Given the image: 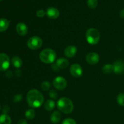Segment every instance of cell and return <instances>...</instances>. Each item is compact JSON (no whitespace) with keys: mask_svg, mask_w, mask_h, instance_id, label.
Segmentation results:
<instances>
[{"mask_svg":"<svg viewBox=\"0 0 124 124\" xmlns=\"http://www.w3.org/2000/svg\"><path fill=\"white\" fill-rule=\"evenodd\" d=\"M43 95L36 89H31L27 94V102L29 105L33 108L40 107L44 102Z\"/></svg>","mask_w":124,"mask_h":124,"instance_id":"6da1fadb","label":"cell"},{"mask_svg":"<svg viewBox=\"0 0 124 124\" xmlns=\"http://www.w3.org/2000/svg\"><path fill=\"white\" fill-rule=\"evenodd\" d=\"M57 107L62 113L66 115L70 114L73 110L74 105L72 101L67 97L61 98L57 102Z\"/></svg>","mask_w":124,"mask_h":124,"instance_id":"7a4b0ae2","label":"cell"},{"mask_svg":"<svg viewBox=\"0 0 124 124\" xmlns=\"http://www.w3.org/2000/svg\"><path fill=\"white\" fill-rule=\"evenodd\" d=\"M39 59L44 64H52L56 59V53L51 48H46L39 53Z\"/></svg>","mask_w":124,"mask_h":124,"instance_id":"3957f363","label":"cell"},{"mask_svg":"<svg viewBox=\"0 0 124 124\" xmlns=\"http://www.w3.org/2000/svg\"><path fill=\"white\" fill-rule=\"evenodd\" d=\"M86 40L91 45H96L99 42L101 38L99 31L95 28H90L86 32Z\"/></svg>","mask_w":124,"mask_h":124,"instance_id":"277c9868","label":"cell"},{"mask_svg":"<svg viewBox=\"0 0 124 124\" xmlns=\"http://www.w3.org/2000/svg\"><path fill=\"white\" fill-rule=\"evenodd\" d=\"M28 48L32 50H36L41 48L42 46V40L40 37L34 36L30 37L27 42Z\"/></svg>","mask_w":124,"mask_h":124,"instance_id":"5b68a950","label":"cell"},{"mask_svg":"<svg viewBox=\"0 0 124 124\" xmlns=\"http://www.w3.org/2000/svg\"><path fill=\"white\" fill-rule=\"evenodd\" d=\"M53 85L56 89L58 90H63L65 89L67 85L66 79L62 76H57L53 79Z\"/></svg>","mask_w":124,"mask_h":124,"instance_id":"8992f818","label":"cell"},{"mask_svg":"<svg viewBox=\"0 0 124 124\" xmlns=\"http://www.w3.org/2000/svg\"><path fill=\"white\" fill-rule=\"evenodd\" d=\"M10 65V58L5 53H0V71H4L8 69Z\"/></svg>","mask_w":124,"mask_h":124,"instance_id":"52a82bcc","label":"cell"},{"mask_svg":"<svg viewBox=\"0 0 124 124\" xmlns=\"http://www.w3.org/2000/svg\"><path fill=\"white\" fill-rule=\"evenodd\" d=\"M70 72L74 78H79L83 74V69L79 64H73L70 67Z\"/></svg>","mask_w":124,"mask_h":124,"instance_id":"ba28073f","label":"cell"},{"mask_svg":"<svg viewBox=\"0 0 124 124\" xmlns=\"http://www.w3.org/2000/svg\"><path fill=\"white\" fill-rule=\"evenodd\" d=\"M99 56L98 53L94 52H90L88 53L86 56V61L88 64L91 65H94L99 62Z\"/></svg>","mask_w":124,"mask_h":124,"instance_id":"9c48e42d","label":"cell"},{"mask_svg":"<svg viewBox=\"0 0 124 124\" xmlns=\"http://www.w3.org/2000/svg\"><path fill=\"white\" fill-rule=\"evenodd\" d=\"M59 11L57 8L54 7H50L48 8L46 11V15L50 19H55L59 17Z\"/></svg>","mask_w":124,"mask_h":124,"instance_id":"30bf717a","label":"cell"},{"mask_svg":"<svg viewBox=\"0 0 124 124\" xmlns=\"http://www.w3.org/2000/svg\"><path fill=\"white\" fill-rule=\"evenodd\" d=\"M16 30L18 35L20 36H25L28 33V27L25 23H18L16 27Z\"/></svg>","mask_w":124,"mask_h":124,"instance_id":"8fae6325","label":"cell"},{"mask_svg":"<svg viewBox=\"0 0 124 124\" xmlns=\"http://www.w3.org/2000/svg\"><path fill=\"white\" fill-rule=\"evenodd\" d=\"M78 49L76 46H69L65 48L64 50V55L69 58H71L75 56L77 53Z\"/></svg>","mask_w":124,"mask_h":124,"instance_id":"7c38bea8","label":"cell"},{"mask_svg":"<svg viewBox=\"0 0 124 124\" xmlns=\"http://www.w3.org/2000/svg\"><path fill=\"white\" fill-rule=\"evenodd\" d=\"M114 73L116 74H121L124 72V63L123 62L117 61L113 64Z\"/></svg>","mask_w":124,"mask_h":124,"instance_id":"4fadbf2b","label":"cell"},{"mask_svg":"<svg viewBox=\"0 0 124 124\" xmlns=\"http://www.w3.org/2000/svg\"><path fill=\"white\" fill-rule=\"evenodd\" d=\"M56 64L59 68V69H66L69 65V61L67 59L64 58H59L57 59Z\"/></svg>","mask_w":124,"mask_h":124,"instance_id":"5bb4252c","label":"cell"},{"mask_svg":"<svg viewBox=\"0 0 124 124\" xmlns=\"http://www.w3.org/2000/svg\"><path fill=\"white\" fill-rule=\"evenodd\" d=\"M61 119V114L58 111H54L52 113L50 116L51 122L54 124L59 123Z\"/></svg>","mask_w":124,"mask_h":124,"instance_id":"9a60e30c","label":"cell"},{"mask_svg":"<svg viewBox=\"0 0 124 124\" xmlns=\"http://www.w3.org/2000/svg\"><path fill=\"white\" fill-rule=\"evenodd\" d=\"M9 26V21L6 18H0V32L4 31Z\"/></svg>","mask_w":124,"mask_h":124,"instance_id":"2e32d148","label":"cell"},{"mask_svg":"<svg viewBox=\"0 0 124 124\" xmlns=\"http://www.w3.org/2000/svg\"><path fill=\"white\" fill-rule=\"evenodd\" d=\"M12 64L16 69H19L23 65V61L21 59L20 57L15 56L12 58Z\"/></svg>","mask_w":124,"mask_h":124,"instance_id":"e0dca14e","label":"cell"},{"mask_svg":"<svg viewBox=\"0 0 124 124\" xmlns=\"http://www.w3.org/2000/svg\"><path fill=\"white\" fill-rule=\"evenodd\" d=\"M44 108L46 111H51L54 109V107H55V102L52 99H49L44 103Z\"/></svg>","mask_w":124,"mask_h":124,"instance_id":"ac0fdd59","label":"cell"},{"mask_svg":"<svg viewBox=\"0 0 124 124\" xmlns=\"http://www.w3.org/2000/svg\"><path fill=\"white\" fill-rule=\"evenodd\" d=\"M12 120L7 114H3L0 116V124H11Z\"/></svg>","mask_w":124,"mask_h":124,"instance_id":"d6986e66","label":"cell"},{"mask_svg":"<svg viewBox=\"0 0 124 124\" xmlns=\"http://www.w3.org/2000/svg\"><path fill=\"white\" fill-rule=\"evenodd\" d=\"M102 72L104 74H110L114 70L113 64H105L102 67Z\"/></svg>","mask_w":124,"mask_h":124,"instance_id":"ffe728a7","label":"cell"},{"mask_svg":"<svg viewBox=\"0 0 124 124\" xmlns=\"http://www.w3.org/2000/svg\"><path fill=\"white\" fill-rule=\"evenodd\" d=\"M36 113L33 109H29L25 113V116L27 119L32 120L35 118Z\"/></svg>","mask_w":124,"mask_h":124,"instance_id":"44dd1931","label":"cell"},{"mask_svg":"<svg viewBox=\"0 0 124 124\" xmlns=\"http://www.w3.org/2000/svg\"><path fill=\"white\" fill-rule=\"evenodd\" d=\"M51 87V84L50 82L48 81H44L41 83V88L42 90L44 91H47Z\"/></svg>","mask_w":124,"mask_h":124,"instance_id":"7402d4cb","label":"cell"},{"mask_svg":"<svg viewBox=\"0 0 124 124\" xmlns=\"http://www.w3.org/2000/svg\"><path fill=\"white\" fill-rule=\"evenodd\" d=\"M87 3L89 8L93 9L98 6V0H87Z\"/></svg>","mask_w":124,"mask_h":124,"instance_id":"603a6c76","label":"cell"},{"mask_svg":"<svg viewBox=\"0 0 124 124\" xmlns=\"http://www.w3.org/2000/svg\"><path fill=\"white\" fill-rule=\"evenodd\" d=\"M117 102L121 106L124 107V93H119L117 95Z\"/></svg>","mask_w":124,"mask_h":124,"instance_id":"cb8c5ba5","label":"cell"},{"mask_svg":"<svg viewBox=\"0 0 124 124\" xmlns=\"http://www.w3.org/2000/svg\"><path fill=\"white\" fill-rule=\"evenodd\" d=\"M62 124H77L76 122L71 118H67L65 119L62 122Z\"/></svg>","mask_w":124,"mask_h":124,"instance_id":"d4e9b609","label":"cell"},{"mask_svg":"<svg viewBox=\"0 0 124 124\" xmlns=\"http://www.w3.org/2000/svg\"><path fill=\"white\" fill-rule=\"evenodd\" d=\"M23 99V95L21 94H17L13 98V101L14 102H19Z\"/></svg>","mask_w":124,"mask_h":124,"instance_id":"484cf974","label":"cell"},{"mask_svg":"<svg viewBox=\"0 0 124 124\" xmlns=\"http://www.w3.org/2000/svg\"><path fill=\"white\" fill-rule=\"evenodd\" d=\"M49 96L52 99H56L58 98V94L55 90H52L50 91L49 92Z\"/></svg>","mask_w":124,"mask_h":124,"instance_id":"4316f807","label":"cell"},{"mask_svg":"<svg viewBox=\"0 0 124 124\" xmlns=\"http://www.w3.org/2000/svg\"><path fill=\"white\" fill-rule=\"evenodd\" d=\"M46 14V13L45 12L44 10H38L36 11V16L38 17V18H42L45 16V15Z\"/></svg>","mask_w":124,"mask_h":124,"instance_id":"83f0119b","label":"cell"},{"mask_svg":"<svg viewBox=\"0 0 124 124\" xmlns=\"http://www.w3.org/2000/svg\"><path fill=\"white\" fill-rule=\"evenodd\" d=\"M8 111H9V107H8V105H4L3 107H2V112L4 113V114H7Z\"/></svg>","mask_w":124,"mask_h":124,"instance_id":"f1b7e54d","label":"cell"},{"mask_svg":"<svg viewBox=\"0 0 124 124\" xmlns=\"http://www.w3.org/2000/svg\"><path fill=\"white\" fill-rule=\"evenodd\" d=\"M52 69L54 71H57L59 70V68L58 67V66L56 63H53V64L52 65Z\"/></svg>","mask_w":124,"mask_h":124,"instance_id":"f546056e","label":"cell"},{"mask_svg":"<svg viewBox=\"0 0 124 124\" xmlns=\"http://www.w3.org/2000/svg\"><path fill=\"white\" fill-rule=\"evenodd\" d=\"M18 124H28L26 120L25 119H21L18 121Z\"/></svg>","mask_w":124,"mask_h":124,"instance_id":"4dcf8cb0","label":"cell"},{"mask_svg":"<svg viewBox=\"0 0 124 124\" xmlns=\"http://www.w3.org/2000/svg\"><path fill=\"white\" fill-rule=\"evenodd\" d=\"M119 16L121 18L124 19V9L121 10L119 12Z\"/></svg>","mask_w":124,"mask_h":124,"instance_id":"1f68e13d","label":"cell"},{"mask_svg":"<svg viewBox=\"0 0 124 124\" xmlns=\"http://www.w3.org/2000/svg\"><path fill=\"white\" fill-rule=\"evenodd\" d=\"M6 76L8 78H11L12 76H13V74H12V71H8L7 73H6Z\"/></svg>","mask_w":124,"mask_h":124,"instance_id":"d6a6232c","label":"cell"},{"mask_svg":"<svg viewBox=\"0 0 124 124\" xmlns=\"http://www.w3.org/2000/svg\"><path fill=\"white\" fill-rule=\"evenodd\" d=\"M2 1V0H0V1Z\"/></svg>","mask_w":124,"mask_h":124,"instance_id":"836d02e7","label":"cell"},{"mask_svg":"<svg viewBox=\"0 0 124 124\" xmlns=\"http://www.w3.org/2000/svg\"><path fill=\"white\" fill-rule=\"evenodd\" d=\"M0 108H1V107H0Z\"/></svg>","mask_w":124,"mask_h":124,"instance_id":"e575fe53","label":"cell"}]
</instances>
